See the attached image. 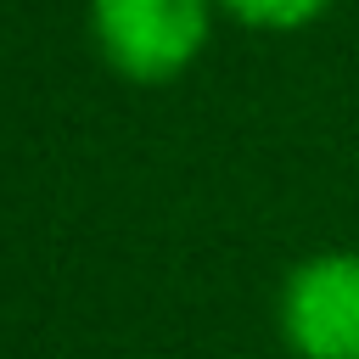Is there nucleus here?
Instances as JSON below:
<instances>
[{"label": "nucleus", "instance_id": "1", "mask_svg": "<svg viewBox=\"0 0 359 359\" xmlns=\"http://www.w3.org/2000/svg\"><path fill=\"white\" fill-rule=\"evenodd\" d=\"M213 17H224L219 0H90L84 6L95 56L123 84L140 90L185 79L213 39Z\"/></svg>", "mask_w": 359, "mask_h": 359}, {"label": "nucleus", "instance_id": "2", "mask_svg": "<svg viewBox=\"0 0 359 359\" xmlns=\"http://www.w3.org/2000/svg\"><path fill=\"white\" fill-rule=\"evenodd\" d=\"M275 325L292 359H359V252L320 247L275 292Z\"/></svg>", "mask_w": 359, "mask_h": 359}, {"label": "nucleus", "instance_id": "3", "mask_svg": "<svg viewBox=\"0 0 359 359\" xmlns=\"http://www.w3.org/2000/svg\"><path fill=\"white\" fill-rule=\"evenodd\" d=\"M337 0H219V11L252 34H297L309 22H320Z\"/></svg>", "mask_w": 359, "mask_h": 359}]
</instances>
